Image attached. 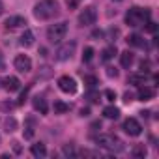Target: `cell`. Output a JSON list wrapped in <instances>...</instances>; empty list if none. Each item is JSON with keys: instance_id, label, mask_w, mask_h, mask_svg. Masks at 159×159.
Masks as SVG:
<instances>
[{"instance_id": "6da1fadb", "label": "cell", "mask_w": 159, "mask_h": 159, "mask_svg": "<svg viewBox=\"0 0 159 159\" xmlns=\"http://www.w3.org/2000/svg\"><path fill=\"white\" fill-rule=\"evenodd\" d=\"M150 10L148 8H137V6H133V8H129L127 10V13H125V25H129V26H133V28H137V26H144L148 21H150Z\"/></svg>"}, {"instance_id": "603a6c76", "label": "cell", "mask_w": 159, "mask_h": 159, "mask_svg": "<svg viewBox=\"0 0 159 159\" xmlns=\"http://www.w3.org/2000/svg\"><path fill=\"white\" fill-rule=\"evenodd\" d=\"M4 125H6V131H8V133H13V131L17 129V120H15L13 116H8L6 122H4Z\"/></svg>"}, {"instance_id": "7c38bea8", "label": "cell", "mask_w": 159, "mask_h": 159, "mask_svg": "<svg viewBox=\"0 0 159 159\" xmlns=\"http://www.w3.org/2000/svg\"><path fill=\"white\" fill-rule=\"evenodd\" d=\"M146 81H148V75H146L144 71L133 73V75L127 77V83H129V84H135V86H142V84H146Z\"/></svg>"}, {"instance_id": "30bf717a", "label": "cell", "mask_w": 159, "mask_h": 159, "mask_svg": "<svg viewBox=\"0 0 159 159\" xmlns=\"http://www.w3.org/2000/svg\"><path fill=\"white\" fill-rule=\"evenodd\" d=\"M25 25H26V19H25V17H21V15H11V17L6 19L4 28H6V30H17V28H25Z\"/></svg>"}, {"instance_id": "d6a6232c", "label": "cell", "mask_w": 159, "mask_h": 159, "mask_svg": "<svg viewBox=\"0 0 159 159\" xmlns=\"http://www.w3.org/2000/svg\"><path fill=\"white\" fill-rule=\"evenodd\" d=\"M92 38H94V39H101V38H103V32H101V30H96V32L92 34Z\"/></svg>"}, {"instance_id": "7a4b0ae2", "label": "cell", "mask_w": 159, "mask_h": 159, "mask_svg": "<svg viewBox=\"0 0 159 159\" xmlns=\"http://www.w3.org/2000/svg\"><path fill=\"white\" fill-rule=\"evenodd\" d=\"M34 15L41 21L52 19L58 15V2L56 0H39V2L34 6Z\"/></svg>"}, {"instance_id": "f1b7e54d", "label": "cell", "mask_w": 159, "mask_h": 159, "mask_svg": "<svg viewBox=\"0 0 159 159\" xmlns=\"http://www.w3.org/2000/svg\"><path fill=\"white\" fill-rule=\"evenodd\" d=\"M26 96H28V88H26V90H25V92L21 94V98H19V101H17V105H23V103L26 101Z\"/></svg>"}, {"instance_id": "cb8c5ba5", "label": "cell", "mask_w": 159, "mask_h": 159, "mask_svg": "<svg viewBox=\"0 0 159 159\" xmlns=\"http://www.w3.org/2000/svg\"><path fill=\"white\" fill-rule=\"evenodd\" d=\"M92 60H94V49H92V47H86L84 52H83V62L88 64V62H92Z\"/></svg>"}, {"instance_id": "e0dca14e", "label": "cell", "mask_w": 159, "mask_h": 159, "mask_svg": "<svg viewBox=\"0 0 159 159\" xmlns=\"http://www.w3.org/2000/svg\"><path fill=\"white\" fill-rule=\"evenodd\" d=\"M30 152H32L34 157H45V155H47V148H45L43 142H36V144H32Z\"/></svg>"}, {"instance_id": "ffe728a7", "label": "cell", "mask_w": 159, "mask_h": 159, "mask_svg": "<svg viewBox=\"0 0 159 159\" xmlns=\"http://www.w3.org/2000/svg\"><path fill=\"white\" fill-rule=\"evenodd\" d=\"M131 153H133V157H137V159H144L148 152H146V146H144V144H137V146H133Z\"/></svg>"}, {"instance_id": "44dd1931", "label": "cell", "mask_w": 159, "mask_h": 159, "mask_svg": "<svg viewBox=\"0 0 159 159\" xmlns=\"http://www.w3.org/2000/svg\"><path fill=\"white\" fill-rule=\"evenodd\" d=\"M114 54H116V47H114V45H111V47L103 49V52H101V60H103V62H109V60H112V58H114Z\"/></svg>"}, {"instance_id": "d590c367", "label": "cell", "mask_w": 159, "mask_h": 159, "mask_svg": "<svg viewBox=\"0 0 159 159\" xmlns=\"http://www.w3.org/2000/svg\"><path fill=\"white\" fill-rule=\"evenodd\" d=\"M0 69H4V56H2V52H0Z\"/></svg>"}, {"instance_id": "5b68a950", "label": "cell", "mask_w": 159, "mask_h": 159, "mask_svg": "<svg viewBox=\"0 0 159 159\" xmlns=\"http://www.w3.org/2000/svg\"><path fill=\"white\" fill-rule=\"evenodd\" d=\"M75 49H77V41H75V39L66 41L64 45H60V47L56 49V60H60V62L69 60V58L75 54Z\"/></svg>"}, {"instance_id": "ab89813d", "label": "cell", "mask_w": 159, "mask_h": 159, "mask_svg": "<svg viewBox=\"0 0 159 159\" xmlns=\"http://www.w3.org/2000/svg\"><path fill=\"white\" fill-rule=\"evenodd\" d=\"M116 2H120V0H116Z\"/></svg>"}, {"instance_id": "484cf974", "label": "cell", "mask_w": 159, "mask_h": 159, "mask_svg": "<svg viewBox=\"0 0 159 159\" xmlns=\"http://www.w3.org/2000/svg\"><path fill=\"white\" fill-rule=\"evenodd\" d=\"M86 99H88L90 103H98V101H99V94L94 92V88H90V92L86 94Z\"/></svg>"}, {"instance_id": "d4e9b609", "label": "cell", "mask_w": 159, "mask_h": 159, "mask_svg": "<svg viewBox=\"0 0 159 159\" xmlns=\"http://www.w3.org/2000/svg\"><path fill=\"white\" fill-rule=\"evenodd\" d=\"M84 84H86L88 88H96V84H98V77H94V75H86V77H84Z\"/></svg>"}, {"instance_id": "e575fe53", "label": "cell", "mask_w": 159, "mask_h": 159, "mask_svg": "<svg viewBox=\"0 0 159 159\" xmlns=\"http://www.w3.org/2000/svg\"><path fill=\"white\" fill-rule=\"evenodd\" d=\"M88 114H90L88 109H81V116H88Z\"/></svg>"}, {"instance_id": "4316f807", "label": "cell", "mask_w": 159, "mask_h": 159, "mask_svg": "<svg viewBox=\"0 0 159 159\" xmlns=\"http://www.w3.org/2000/svg\"><path fill=\"white\" fill-rule=\"evenodd\" d=\"M64 153H66V155H77L73 144H66V146H64Z\"/></svg>"}, {"instance_id": "4dcf8cb0", "label": "cell", "mask_w": 159, "mask_h": 159, "mask_svg": "<svg viewBox=\"0 0 159 159\" xmlns=\"http://www.w3.org/2000/svg\"><path fill=\"white\" fill-rule=\"evenodd\" d=\"M25 129H26V131H25V137H26V139H32V137H34V129H32V127H25Z\"/></svg>"}, {"instance_id": "ac0fdd59", "label": "cell", "mask_w": 159, "mask_h": 159, "mask_svg": "<svg viewBox=\"0 0 159 159\" xmlns=\"http://www.w3.org/2000/svg\"><path fill=\"white\" fill-rule=\"evenodd\" d=\"M103 116H105V118H109V120H116V118L120 116V109H118V107H114V105H109V107H105V109H103Z\"/></svg>"}, {"instance_id": "ba28073f", "label": "cell", "mask_w": 159, "mask_h": 159, "mask_svg": "<svg viewBox=\"0 0 159 159\" xmlns=\"http://www.w3.org/2000/svg\"><path fill=\"white\" fill-rule=\"evenodd\" d=\"M13 66H15L17 71L28 73V71L32 69V60H30V56H26V54H17L15 60H13Z\"/></svg>"}, {"instance_id": "8d00e7d4", "label": "cell", "mask_w": 159, "mask_h": 159, "mask_svg": "<svg viewBox=\"0 0 159 159\" xmlns=\"http://www.w3.org/2000/svg\"><path fill=\"white\" fill-rule=\"evenodd\" d=\"M13 144V148H15V152H21V146H19V142H11Z\"/></svg>"}, {"instance_id": "2e32d148", "label": "cell", "mask_w": 159, "mask_h": 159, "mask_svg": "<svg viewBox=\"0 0 159 159\" xmlns=\"http://www.w3.org/2000/svg\"><path fill=\"white\" fill-rule=\"evenodd\" d=\"M127 43H129L131 47H140V49H144V47H146L144 38H142V36H139V34H131V36L127 38Z\"/></svg>"}, {"instance_id": "7402d4cb", "label": "cell", "mask_w": 159, "mask_h": 159, "mask_svg": "<svg viewBox=\"0 0 159 159\" xmlns=\"http://www.w3.org/2000/svg\"><path fill=\"white\" fill-rule=\"evenodd\" d=\"M52 109H54V112H56V114H64V112H69V105H67V103H64V101H60V99H56V101H54Z\"/></svg>"}, {"instance_id": "83f0119b", "label": "cell", "mask_w": 159, "mask_h": 159, "mask_svg": "<svg viewBox=\"0 0 159 159\" xmlns=\"http://www.w3.org/2000/svg\"><path fill=\"white\" fill-rule=\"evenodd\" d=\"M105 98H107L109 101H114V99H116V92H112V90H105Z\"/></svg>"}, {"instance_id": "277c9868", "label": "cell", "mask_w": 159, "mask_h": 159, "mask_svg": "<svg viewBox=\"0 0 159 159\" xmlns=\"http://www.w3.org/2000/svg\"><path fill=\"white\" fill-rule=\"evenodd\" d=\"M67 34V23H56V25H51L49 30H47V39L51 43H60Z\"/></svg>"}, {"instance_id": "9c48e42d", "label": "cell", "mask_w": 159, "mask_h": 159, "mask_svg": "<svg viewBox=\"0 0 159 159\" xmlns=\"http://www.w3.org/2000/svg\"><path fill=\"white\" fill-rule=\"evenodd\" d=\"M124 131H125L127 135H131V137H139V135L142 133V125H140L135 118H127V120L124 122Z\"/></svg>"}, {"instance_id": "1f68e13d", "label": "cell", "mask_w": 159, "mask_h": 159, "mask_svg": "<svg viewBox=\"0 0 159 159\" xmlns=\"http://www.w3.org/2000/svg\"><path fill=\"white\" fill-rule=\"evenodd\" d=\"M146 30H148V32H155V23H150V21H148V23H146Z\"/></svg>"}, {"instance_id": "9a60e30c", "label": "cell", "mask_w": 159, "mask_h": 159, "mask_svg": "<svg viewBox=\"0 0 159 159\" xmlns=\"http://www.w3.org/2000/svg\"><path fill=\"white\" fill-rule=\"evenodd\" d=\"M32 105H34V109L39 112V114H47V111H49V105H47V101L43 99V98H34L32 99Z\"/></svg>"}, {"instance_id": "5bb4252c", "label": "cell", "mask_w": 159, "mask_h": 159, "mask_svg": "<svg viewBox=\"0 0 159 159\" xmlns=\"http://www.w3.org/2000/svg\"><path fill=\"white\" fill-rule=\"evenodd\" d=\"M133 62H135V56H133L131 51H124V52L120 54V64H122V67L129 69V67L133 66Z\"/></svg>"}, {"instance_id": "836d02e7", "label": "cell", "mask_w": 159, "mask_h": 159, "mask_svg": "<svg viewBox=\"0 0 159 159\" xmlns=\"http://www.w3.org/2000/svg\"><path fill=\"white\" fill-rule=\"evenodd\" d=\"M107 75H109V77H118V71H116L114 67H109V71H107Z\"/></svg>"}, {"instance_id": "f35d334b", "label": "cell", "mask_w": 159, "mask_h": 159, "mask_svg": "<svg viewBox=\"0 0 159 159\" xmlns=\"http://www.w3.org/2000/svg\"><path fill=\"white\" fill-rule=\"evenodd\" d=\"M0 86H2V79H0Z\"/></svg>"}, {"instance_id": "8992f818", "label": "cell", "mask_w": 159, "mask_h": 159, "mask_svg": "<svg viewBox=\"0 0 159 159\" xmlns=\"http://www.w3.org/2000/svg\"><path fill=\"white\" fill-rule=\"evenodd\" d=\"M98 19V10L96 6H86L81 13H79V25L81 26H92Z\"/></svg>"}, {"instance_id": "8fae6325", "label": "cell", "mask_w": 159, "mask_h": 159, "mask_svg": "<svg viewBox=\"0 0 159 159\" xmlns=\"http://www.w3.org/2000/svg\"><path fill=\"white\" fill-rule=\"evenodd\" d=\"M2 86H4V90H8V92H17L19 88H21V81L17 77H6L4 81H2Z\"/></svg>"}, {"instance_id": "3957f363", "label": "cell", "mask_w": 159, "mask_h": 159, "mask_svg": "<svg viewBox=\"0 0 159 159\" xmlns=\"http://www.w3.org/2000/svg\"><path fill=\"white\" fill-rule=\"evenodd\" d=\"M96 144L99 148H105L109 152H114V153H120L124 150V142L116 137V135H111V133H101L98 137H94Z\"/></svg>"}, {"instance_id": "4fadbf2b", "label": "cell", "mask_w": 159, "mask_h": 159, "mask_svg": "<svg viewBox=\"0 0 159 159\" xmlns=\"http://www.w3.org/2000/svg\"><path fill=\"white\" fill-rule=\"evenodd\" d=\"M153 96H155V90L150 88V86H146V84H142L139 88V94H137V98L140 101H150V99H153Z\"/></svg>"}, {"instance_id": "52a82bcc", "label": "cell", "mask_w": 159, "mask_h": 159, "mask_svg": "<svg viewBox=\"0 0 159 159\" xmlns=\"http://www.w3.org/2000/svg\"><path fill=\"white\" fill-rule=\"evenodd\" d=\"M58 88L66 94H75L77 92V83H75V79L69 77V75H64L58 79Z\"/></svg>"}, {"instance_id": "74e56055", "label": "cell", "mask_w": 159, "mask_h": 159, "mask_svg": "<svg viewBox=\"0 0 159 159\" xmlns=\"http://www.w3.org/2000/svg\"><path fill=\"white\" fill-rule=\"evenodd\" d=\"M2 10H4V8H2V4H0V13H2Z\"/></svg>"}, {"instance_id": "f546056e", "label": "cell", "mask_w": 159, "mask_h": 159, "mask_svg": "<svg viewBox=\"0 0 159 159\" xmlns=\"http://www.w3.org/2000/svg\"><path fill=\"white\" fill-rule=\"evenodd\" d=\"M133 99H135V96H133L131 92H125V94H124V101H125V103H131Z\"/></svg>"}, {"instance_id": "d6986e66", "label": "cell", "mask_w": 159, "mask_h": 159, "mask_svg": "<svg viewBox=\"0 0 159 159\" xmlns=\"http://www.w3.org/2000/svg\"><path fill=\"white\" fill-rule=\"evenodd\" d=\"M21 45H23V47L34 45V32H32V30H25V32H23V36H21Z\"/></svg>"}]
</instances>
